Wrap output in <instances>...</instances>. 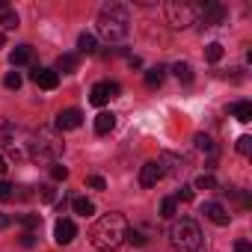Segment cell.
<instances>
[{
  "mask_svg": "<svg viewBox=\"0 0 252 252\" xmlns=\"http://www.w3.org/2000/svg\"><path fill=\"white\" fill-rule=\"evenodd\" d=\"M12 199H15V184L0 181V202H12Z\"/></svg>",
  "mask_w": 252,
  "mask_h": 252,
  "instance_id": "27",
  "label": "cell"
},
{
  "mask_svg": "<svg viewBox=\"0 0 252 252\" xmlns=\"http://www.w3.org/2000/svg\"><path fill=\"white\" fill-rule=\"evenodd\" d=\"M9 222H12L9 214H0V228H9Z\"/></svg>",
  "mask_w": 252,
  "mask_h": 252,
  "instance_id": "39",
  "label": "cell"
},
{
  "mask_svg": "<svg viewBox=\"0 0 252 252\" xmlns=\"http://www.w3.org/2000/svg\"><path fill=\"white\" fill-rule=\"evenodd\" d=\"M119 95V83H113V80H104V83H95L92 86V92H89V101L95 104V107H104L110 98H116Z\"/></svg>",
  "mask_w": 252,
  "mask_h": 252,
  "instance_id": "6",
  "label": "cell"
},
{
  "mask_svg": "<svg viewBox=\"0 0 252 252\" xmlns=\"http://www.w3.org/2000/svg\"><path fill=\"white\" fill-rule=\"evenodd\" d=\"M234 252H252V243L249 240H237L234 243Z\"/></svg>",
  "mask_w": 252,
  "mask_h": 252,
  "instance_id": "38",
  "label": "cell"
},
{
  "mask_svg": "<svg viewBox=\"0 0 252 252\" xmlns=\"http://www.w3.org/2000/svg\"><path fill=\"white\" fill-rule=\"evenodd\" d=\"M12 65H24V63H30V45H18L15 51H12Z\"/></svg>",
  "mask_w": 252,
  "mask_h": 252,
  "instance_id": "23",
  "label": "cell"
},
{
  "mask_svg": "<svg viewBox=\"0 0 252 252\" xmlns=\"http://www.w3.org/2000/svg\"><path fill=\"white\" fill-rule=\"evenodd\" d=\"M175 208H178L175 199H163V202H160V217H163V220H172V217H175Z\"/></svg>",
  "mask_w": 252,
  "mask_h": 252,
  "instance_id": "26",
  "label": "cell"
},
{
  "mask_svg": "<svg viewBox=\"0 0 252 252\" xmlns=\"http://www.w3.org/2000/svg\"><path fill=\"white\" fill-rule=\"evenodd\" d=\"M18 220H21V222H24V225H27L30 231L42 225V217H39V214H24V217H18Z\"/></svg>",
  "mask_w": 252,
  "mask_h": 252,
  "instance_id": "28",
  "label": "cell"
},
{
  "mask_svg": "<svg viewBox=\"0 0 252 252\" xmlns=\"http://www.w3.org/2000/svg\"><path fill=\"white\" fill-rule=\"evenodd\" d=\"M128 65H131V68H140L143 63H140V57H128Z\"/></svg>",
  "mask_w": 252,
  "mask_h": 252,
  "instance_id": "40",
  "label": "cell"
},
{
  "mask_svg": "<svg viewBox=\"0 0 252 252\" xmlns=\"http://www.w3.org/2000/svg\"><path fill=\"white\" fill-rule=\"evenodd\" d=\"M39 193H42V199H45V202H54V187H51V184L39 187Z\"/></svg>",
  "mask_w": 252,
  "mask_h": 252,
  "instance_id": "37",
  "label": "cell"
},
{
  "mask_svg": "<svg viewBox=\"0 0 252 252\" xmlns=\"http://www.w3.org/2000/svg\"><path fill=\"white\" fill-rule=\"evenodd\" d=\"M237 152H240L243 158H249V155H252V137H240V140H237Z\"/></svg>",
  "mask_w": 252,
  "mask_h": 252,
  "instance_id": "31",
  "label": "cell"
},
{
  "mask_svg": "<svg viewBox=\"0 0 252 252\" xmlns=\"http://www.w3.org/2000/svg\"><path fill=\"white\" fill-rule=\"evenodd\" d=\"M98 51V42H95V36L92 33H80V39H77V54H95Z\"/></svg>",
  "mask_w": 252,
  "mask_h": 252,
  "instance_id": "18",
  "label": "cell"
},
{
  "mask_svg": "<svg viewBox=\"0 0 252 252\" xmlns=\"http://www.w3.org/2000/svg\"><path fill=\"white\" fill-rule=\"evenodd\" d=\"M193 143H196V149H199L202 155H217V146H214V140H211L208 134H196Z\"/></svg>",
  "mask_w": 252,
  "mask_h": 252,
  "instance_id": "20",
  "label": "cell"
},
{
  "mask_svg": "<svg viewBox=\"0 0 252 252\" xmlns=\"http://www.w3.org/2000/svg\"><path fill=\"white\" fill-rule=\"evenodd\" d=\"M51 175H54V181H65V178H68V169H65L63 163H54V166H51Z\"/></svg>",
  "mask_w": 252,
  "mask_h": 252,
  "instance_id": "34",
  "label": "cell"
},
{
  "mask_svg": "<svg viewBox=\"0 0 252 252\" xmlns=\"http://www.w3.org/2000/svg\"><path fill=\"white\" fill-rule=\"evenodd\" d=\"M57 68H60L63 74L74 71V68H77V54H63V57L57 60Z\"/></svg>",
  "mask_w": 252,
  "mask_h": 252,
  "instance_id": "22",
  "label": "cell"
},
{
  "mask_svg": "<svg viewBox=\"0 0 252 252\" xmlns=\"http://www.w3.org/2000/svg\"><path fill=\"white\" fill-rule=\"evenodd\" d=\"M80 122H83V113L80 110H74V107L60 110L57 113V131H74V128H80Z\"/></svg>",
  "mask_w": 252,
  "mask_h": 252,
  "instance_id": "7",
  "label": "cell"
},
{
  "mask_svg": "<svg viewBox=\"0 0 252 252\" xmlns=\"http://www.w3.org/2000/svg\"><path fill=\"white\" fill-rule=\"evenodd\" d=\"M172 74H175L181 83H190V80H193V68H190L187 63H175V65H172Z\"/></svg>",
  "mask_w": 252,
  "mask_h": 252,
  "instance_id": "24",
  "label": "cell"
},
{
  "mask_svg": "<svg viewBox=\"0 0 252 252\" xmlns=\"http://www.w3.org/2000/svg\"><path fill=\"white\" fill-rule=\"evenodd\" d=\"M125 240H128V243H134V246H143V243H146V237H143L137 228H128V231H125Z\"/></svg>",
  "mask_w": 252,
  "mask_h": 252,
  "instance_id": "29",
  "label": "cell"
},
{
  "mask_svg": "<svg viewBox=\"0 0 252 252\" xmlns=\"http://www.w3.org/2000/svg\"><path fill=\"white\" fill-rule=\"evenodd\" d=\"M3 86H6V89H21V74H18V71H9L6 80H3Z\"/></svg>",
  "mask_w": 252,
  "mask_h": 252,
  "instance_id": "30",
  "label": "cell"
},
{
  "mask_svg": "<svg viewBox=\"0 0 252 252\" xmlns=\"http://www.w3.org/2000/svg\"><path fill=\"white\" fill-rule=\"evenodd\" d=\"M205 60H208V63H220V60H222V45H220V42H211V45L205 48Z\"/></svg>",
  "mask_w": 252,
  "mask_h": 252,
  "instance_id": "25",
  "label": "cell"
},
{
  "mask_svg": "<svg viewBox=\"0 0 252 252\" xmlns=\"http://www.w3.org/2000/svg\"><path fill=\"white\" fill-rule=\"evenodd\" d=\"M169 243L175 246V252H199L202 249V228L193 220H175L169 225Z\"/></svg>",
  "mask_w": 252,
  "mask_h": 252,
  "instance_id": "4",
  "label": "cell"
},
{
  "mask_svg": "<svg viewBox=\"0 0 252 252\" xmlns=\"http://www.w3.org/2000/svg\"><path fill=\"white\" fill-rule=\"evenodd\" d=\"M158 163H160V169H163V175H178V172L184 169V160H181L178 155H172V152H163Z\"/></svg>",
  "mask_w": 252,
  "mask_h": 252,
  "instance_id": "13",
  "label": "cell"
},
{
  "mask_svg": "<svg viewBox=\"0 0 252 252\" xmlns=\"http://www.w3.org/2000/svg\"><path fill=\"white\" fill-rule=\"evenodd\" d=\"M160 178H163V169H160V163H158V160L143 163V169H140V184H143V187H155Z\"/></svg>",
  "mask_w": 252,
  "mask_h": 252,
  "instance_id": "12",
  "label": "cell"
},
{
  "mask_svg": "<svg viewBox=\"0 0 252 252\" xmlns=\"http://www.w3.org/2000/svg\"><path fill=\"white\" fill-rule=\"evenodd\" d=\"M202 214H205L214 225H228V222H231V214H228L220 202H205V205H202Z\"/></svg>",
  "mask_w": 252,
  "mask_h": 252,
  "instance_id": "11",
  "label": "cell"
},
{
  "mask_svg": "<svg viewBox=\"0 0 252 252\" xmlns=\"http://www.w3.org/2000/svg\"><path fill=\"white\" fill-rule=\"evenodd\" d=\"M175 202H193V187L181 184V187H178V193H175Z\"/></svg>",
  "mask_w": 252,
  "mask_h": 252,
  "instance_id": "33",
  "label": "cell"
},
{
  "mask_svg": "<svg viewBox=\"0 0 252 252\" xmlns=\"http://www.w3.org/2000/svg\"><path fill=\"white\" fill-rule=\"evenodd\" d=\"M0 27H3V30H15V27H18L15 9H12L9 3H3V0H0Z\"/></svg>",
  "mask_w": 252,
  "mask_h": 252,
  "instance_id": "14",
  "label": "cell"
},
{
  "mask_svg": "<svg viewBox=\"0 0 252 252\" xmlns=\"http://www.w3.org/2000/svg\"><path fill=\"white\" fill-rule=\"evenodd\" d=\"M199 9H202V3H190V0H169L166 3V18H169V24L172 27H190V24H196L199 21Z\"/></svg>",
  "mask_w": 252,
  "mask_h": 252,
  "instance_id": "5",
  "label": "cell"
},
{
  "mask_svg": "<svg viewBox=\"0 0 252 252\" xmlns=\"http://www.w3.org/2000/svg\"><path fill=\"white\" fill-rule=\"evenodd\" d=\"M196 187H199V190H214L217 181H214V175H199V178H196Z\"/></svg>",
  "mask_w": 252,
  "mask_h": 252,
  "instance_id": "32",
  "label": "cell"
},
{
  "mask_svg": "<svg viewBox=\"0 0 252 252\" xmlns=\"http://www.w3.org/2000/svg\"><path fill=\"white\" fill-rule=\"evenodd\" d=\"M125 231H128V222H125L122 214H104L101 220H95V225L89 228V240L95 249L101 252H113L125 243Z\"/></svg>",
  "mask_w": 252,
  "mask_h": 252,
  "instance_id": "1",
  "label": "cell"
},
{
  "mask_svg": "<svg viewBox=\"0 0 252 252\" xmlns=\"http://www.w3.org/2000/svg\"><path fill=\"white\" fill-rule=\"evenodd\" d=\"M15 140V128H12V122L6 119H0V149H9Z\"/></svg>",
  "mask_w": 252,
  "mask_h": 252,
  "instance_id": "17",
  "label": "cell"
},
{
  "mask_svg": "<svg viewBox=\"0 0 252 252\" xmlns=\"http://www.w3.org/2000/svg\"><path fill=\"white\" fill-rule=\"evenodd\" d=\"M30 77L39 89H48V92L60 86V71H54V68H36V71H30Z\"/></svg>",
  "mask_w": 252,
  "mask_h": 252,
  "instance_id": "9",
  "label": "cell"
},
{
  "mask_svg": "<svg viewBox=\"0 0 252 252\" xmlns=\"http://www.w3.org/2000/svg\"><path fill=\"white\" fill-rule=\"evenodd\" d=\"M222 18H225V9H222L220 3H205V6L199 9V24H202V27L222 24Z\"/></svg>",
  "mask_w": 252,
  "mask_h": 252,
  "instance_id": "8",
  "label": "cell"
},
{
  "mask_svg": "<svg viewBox=\"0 0 252 252\" xmlns=\"http://www.w3.org/2000/svg\"><path fill=\"white\" fill-rule=\"evenodd\" d=\"M95 30H98V36L107 39V42H122V39H128V33H131V15H128V9H125L122 3H107V6H101L98 21H95Z\"/></svg>",
  "mask_w": 252,
  "mask_h": 252,
  "instance_id": "2",
  "label": "cell"
},
{
  "mask_svg": "<svg viewBox=\"0 0 252 252\" xmlns=\"http://www.w3.org/2000/svg\"><path fill=\"white\" fill-rule=\"evenodd\" d=\"M77 237V225L71 222V220H57V225H54V240L60 243V246H68L71 240Z\"/></svg>",
  "mask_w": 252,
  "mask_h": 252,
  "instance_id": "10",
  "label": "cell"
},
{
  "mask_svg": "<svg viewBox=\"0 0 252 252\" xmlns=\"http://www.w3.org/2000/svg\"><path fill=\"white\" fill-rule=\"evenodd\" d=\"M71 208H74V214H80V217H92V214H95V205H92L89 199H83V196H77V199L71 202Z\"/></svg>",
  "mask_w": 252,
  "mask_h": 252,
  "instance_id": "21",
  "label": "cell"
},
{
  "mask_svg": "<svg viewBox=\"0 0 252 252\" xmlns=\"http://www.w3.org/2000/svg\"><path fill=\"white\" fill-rule=\"evenodd\" d=\"M163 77H166V68H163V65H155V68H149V71H146V86H152V89H155V86H160V83H163Z\"/></svg>",
  "mask_w": 252,
  "mask_h": 252,
  "instance_id": "19",
  "label": "cell"
},
{
  "mask_svg": "<svg viewBox=\"0 0 252 252\" xmlns=\"http://www.w3.org/2000/svg\"><path fill=\"white\" fill-rule=\"evenodd\" d=\"M228 110H231V116H234L237 122H243V125L252 122V104H249V101H237V104H231Z\"/></svg>",
  "mask_w": 252,
  "mask_h": 252,
  "instance_id": "16",
  "label": "cell"
},
{
  "mask_svg": "<svg viewBox=\"0 0 252 252\" xmlns=\"http://www.w3.org/2000/svg\"><path fill=\"white\" fill-rule=\"evenodd\" d=\"M0 48H3V33H0Z\"/></svg>",
  "mask_w": 252,
  "mask_h": 252,
  "instance_id": "42",
  "label": "cell"
},
{
  "mask_svg": "<svg viewBox=\"0 0 252 252\" xmlns=\"http://www.w3.org/2000/svg\"><path fill=\"white\" fill-rule=\"evenodd\" d=\"M92 190H107V181L101 178V175H89V181H86Z\"/></svg>",
  "mask_w": 252,
  "mask_h": 252,
  "instance_id": "35",
  "label": "cell"
},
{
  "mask_svg": "<svg viewBox=\"0 0 252 252\" xmlns=\"http://www.w3.org/2000/svg\"><path fill=\"white\" fill-rule=\"evenodd\" d=\"M21 246H27V249L36 246V234H33V231H24V234H21Z\"/></svg>",
  "mask_w": 252,
  "mask_h": 252,
  "instance_id": "36",
  "label": "cell"
},
{
  "mask_svg": "<svg viewBox=\"0 0 252 252\" xmlns=\"http://www.w3.org/2000/svg\"><path fill=\"white\" fill-rule=\"evenodd\" d=\"M113 128H116V116H113V113H98V116H95V134L104 137V134H110Z\"/></svg>",
  "mask_w": 252,
  "mask_h": 252,
  "instance_id": "15",
  "label": "cell"
},
{
  "mask_svg": "<svg viewBox=\"0 0 252 252\" xmlns=\"http://www.w3.org/2000/svg\"><path fill=\"white\" fill-rule=\"evenodd\" d=\"M27 155H30V160H36V163H57V158L63 155V140H60V134L54 131V128H39L33 137H30V143H27Z\"/></svg>",
  "mask_w": 252,
  "mask_h": 252,
  "instance_id": "3",
  "label": "cell"
},
{
  "mask_svg": "<svg viewBox=\"0 0 252 252\" xmlns=\"http://www.w3.org/2000/svg\"><path fill=\"white\" fill-rule=\"evenodd\" d=\"M6 169H9V166H6V158H3V155H0V175H3Z\"/></svg>",
  "mask_w": 252,
  "mask_h": 252,
  "instance_id": "41",
  "label": "cell"
}]
</instances>
